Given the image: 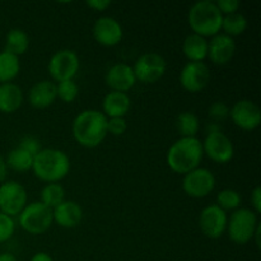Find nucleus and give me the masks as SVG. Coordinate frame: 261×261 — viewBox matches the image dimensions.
Masks as SVG:
<instances>
[{"label": "nucleus", "instance_id": "obj_1", "mask_svg": "<svg viewBox=\"0 0 261 261\" xmlns=\"http://www.w3.org/2000/svg\"><path fill=\"white\" fill-rule=\"evenodd\" d=\"M71 133L81 147L88 149L98 147L107 137V117L98 110H83L74 117Z\"/></svg>", "mask_w": 261, "mask_h": 261}, {"label": "nucleus", "instance_id": "obj_2", "mask_svg": "<svg viewBox=\"0 0 261 261\" xmlns=\"http://www.w3.org/2000/svg\"><path fill=\"white\" fill-rule=\"evenodd\" d=\"M204 152L201 140L198 138H180L172 143L166 154L168 167L176 173L186 175L200 167Z\"/></svg>", "mask_w": 261, "mask_h": 261}, {"label": "nucleus", "instance_id": "obj_3", "mask_svg": "<svg viewBox=\"0 0 261 261\" xmlns=\"http://www.w3.org/2000/svg\"><path fill=\"white\" fill-rule=\"evenodd\" d=\"M32 171L43 182L59 184L70 172V160L64 150L42 148L33 158Z\"/></svg>", "mask_w": 261, "mask_h": 261}, {"label": "nucleus", "instance_id": "obj_4", "mask_svg": "<svg viewBox=\"0 0 261 261\" xmlns=\"http://www.w3.org/2000/svg\"><path fill=\"white\" fill-rule=\"evenodd\" d=\"M223 14L217 8L216 2L200 0L194 3L188 13V22L193 33L203 37H213L221 33Z\"/></svg>", "mask_w": 261, "mask_h": 261}, {"label": "nucleus", "instance_id": "obj_5", "mask_svg": "<svg viewBox=\"0 0 261 261\" xmlns=\"http://www.w3.org/2000/svg\"><path fill=\"white\" fill-rule=\"evenodd\" d=\"M257 214L252 209L239 208L232 212L227 222V233L229 240L237 245H246L252 241L254 234L259 227Z\"/></svg>", "mask_w": 261, "mask_h": 261}, {"label": "nucleus", "instance_id": "obj_6", "mask_svg": "<svg viewBox=\"0 0 261 261\" xmlns=\"http://www.w3.org/2000/svg\"><path fill=\"white\" fill-rule=\"evenodd\" d=\"M18 223L23 231L37 236L50 229L53 226V209L47 208L40 201H33L27 204L18 216Z\"/></svg>", "mask_w": 261, "mask_h": 261}, {"label": "nucleus", "instance_id": "obj_7", "mask_svg": "<svg viewBox=\"0 0 261 261\" xmlns=\"http://www.w3.org/2000/svg\"><path fill=\"white\" fill-rule=\"evenodd\" d=\"M79 58L75 51L63 48L54 54L50 58L47 64V70L54 82H64L74 79V76L78 74Z\"/></svg>", "mask_w": 261, "mask_h": 261}, {"label": "nucleus", "instance_id": "obj_8", "mask_svg": "<svg viewBox=\"0 0 261 261\" xmlns=\"http://www.w3.org/2000/svg\"><path fill=\"white\" fill-rule=\"evenodd\" d=\"M167 63L158 53H145L135 61L134 70L137 82L144 84H153L160 81L166 73Z\"/></svg>", "mask_w": 261, "mask_h": 261}, {"label": "nucleus", "instance_id": "obj_9", "mask_svg": "<svg viewBox=\"0 0 261 261\" xmlns=\"http://www.w3.org/2000/svg\"><path fill=\"white\" fill-rule=\"evenodd\" d=\"M28 195L24 186L17 181L0 184V212L9 217L19 216L27 205Z\"/></svg>", "mask_w": 261, "mask_h": 261}, {"label": "nucleus", "instance_id": "obj_10", "mask_svg": "<svg viewBox=\"0 0 261 261\" xmlns=\"http://www.w3.org/2000/svg\"><path fill=\"white\" fill-rule=\"evenodd\" d=\"M216 188V176L205 167H198L184 175L182 190L190 198L201 199L208 196Z\"/></svg>", "mask_w": 261, "mask_h": 261}, {"label": "nucleus", "instance_id": "obj_11", "mask_svg": "<svg viewBox=\"0 0 261 261\" xmlns=\"http://www.w3.org/2000/svg\"><path fill=\"white\" fill-rule=\"evenodd\" d=\"M201 144L204 155L216 163H228L234 155L233 143L221 130L208 132Z\"/></svg>", "mask_w": 261, "mask_h": 261}, {"label": "nucleus", "instance_id": "obj_12", "mask_svg": "<svg viewBox=\"0 0 261 261\" xmlns=\"http://www.w3.org/2000/svg\"><path fill=\"white\" fill-rule=\"evenodd\" d=\"M181 87L190 93L205 89L211 82V70L204 61H188L178 76Z\"/></svg>", "mask_w": 261, "mask_h": 261}, {"label": "nucleus", "instance_id": "obj_13", "mask_svg": "<svg viewBox=\"0 0 261 261\" xmlns=\"http://www.w3.org/2000/svg\"><path fill=\"white\" fill-rule=\"evenodd\" d=\"M229 117L239 129L252 132L261 124V110L251 99H240L229 109Z\"/></svg>", "mask_w": 261, "mask_h": 261}, {"label": "nucleus", "instance_id": "obj_14", "mask_svg": "<svg viewBox=\"0 0 261 261\" xmlns=\"http://www.w3.org/2000/svg\"><path fill=\"white\" fill-rule=\"evenodd\" d=\"M228 216L216 204L205 206L199 216V228L205 237L217 240L223 236L227 229Z\"/></svg>", "mask_w": 261, "mask_h": 261}, {"label": "nucleus", "instance_id": "obj_15", "mask_svg": "<svg viewBox=\"0 0 261 261\" xmlns=\"http://www.w3.org/2000/svg\"><path fill=\"white\" fill-rule=\"evenodd\" d=\"M93 37L105 47H114L121 42L124 31L119 20L112 17H101L93 24Z\"/></svg>", "mask_w": 261, "mask_h": 261}, {"label": "nucleus", "instance_id": "obj_16", "mask_svg": "<svg viewBox=\"0 0 261 261\" xmlns=\"http://www.w3.org/2000/svg\"><path fill=\"white\" fill-rule=\"evenodd\" d=\"M105 82L111 91L126 93L135 86L137 78H135L132 65L125 63H117L107 70Z\"/></svg>", "mask_w": 261, "mask_h": 261}, {"label": "nucleus", "instance_id": "obj_17", "mask_svg": "<svg viewBox=\"0 0 261 261\" xmlns=\"http://www.w3.org/2000/svg\"><path fill=\"white\" fill-rule=\"evenodd\" d=\"M236 42L232 37L218 33L208 41V58L216 65H226L233 59Z\"/></svg>", "mask_w": 261, "mask_h": 261}, {"label": "nucleus", "instance_id": "obj_18", "mask_svg": "<svg viewBox=\"0 0 261 261\" xmlns=\"http://www.w3.org/2000/svg\"><path fill=\"white\" fill-rule=\"evenodd\" d=\"M54 223L65 229L75 228L83 219V209L76 201L64 200L53 209Z\"/></svg>", "mask_w": 261, "mask_h": 261}, {"label": "nucleus", "instance_id": "obj_19", "mask_svg": "<svg viewBox=\"0 0 261 261\" xmlns=\"http://www.w3.org/2000/svg\"><path fill=\"white\" fill-rule=\"evenodd\" d=\"M58 98L56 83L53 81H40L28 91V102L32 107L43 110L50 107Z\"/></svg>", "mask_w": 261, "mask_h": 261}, {"label": "nucleus", "instance_id": "obj_20", "mask_svg": "<svg viewBox=\"0 0 261 261\" xmlns=\"http://www.w3.org/2000/svg\"><path fill=\"white\" fill-rule=\"evenodd\" d=\"M130 107H132V99L129 94L124 92H109L102 101V112L107 119L125 117Z\"/></svg>", "mask_w": 261, "mask_h": 261}, {"label": "nucleus", "instance_id": "obj_21", "mask_svg": "<svg viewBox=\"0 0 261 261\" xmlns=\"http://www.w3.org/2000/svg\"><path fill=\"white\" fill-rule=\"evenodd\" d=\"M24 101V94L18 84L9 83L0 84V112L12 114L15 112Z\"/></svg>", "mask_w": 261, "mask_h": 261}, {"label": "nucleus", "instance_id": "obj_22", "mask_svg": "<svg viewBox=\"0 0 261 261\" xmlns=\"http://www.w3.org/2000/svg\"><path fill=\"white\" fill-rule=\"evenodd\" d=\"M182 53L189 61H204L208 58V40L190 33L182 42Z\"/></svg>", "mask_w": 261, "mask_h": 261}, {"label": "nucleus", "instance_id": "obj_23", "mask_svg": "<svg viewBox=\"0 0 261 261\" xmlns=\"http://www.w3.org/2000/svg\"><path fill=\"white\" fill-rule=\"evenodd\" d=\"M30 47V37L22 28H12L5 37V51L18 56L27 53Z\"/></svg>", "mask_w": 261, "mask_h": 261}, {"label": "nucleus", "instance_id": "obj_24", "mask_svg": "<svg viewBox=\"0 0 261 261\" xmlns=\"http://www.w3.org/2000/svg\"><path fill=\"white\" fill-rule=\"evenodd\" d=\"M20 71L19 58L8 51H0V84L9 83Z\"/></svg>", "mask_w": 261, "mask_h": 261}, {"label": "nucleus", "instance_id": "obj_25", "mask_svg": "<svg viewBox=\"0 0 261 261\" xmlns=\"http://www.w3.org/2000/svg\"><path fill=\"white\" fill-rule=\"evenodd\" d=\"M33 158L35 157L27 150L17 147L8 153L5 162H7L8 168H12L15 172H27L32 170Z\"/></svg>", "mask_w": 261, "mask_h": 261}, {"label": "nucleus", "instance_id": "obj_26", "mask_svg": "<svg viewBox=\"0 0 261 261\" xmlns=\"http://www.w3.org/2000/svg\"><path fill=\"white\" fill-rule=\"evenodd\" d=\"M176 127L181 138H195L200 127L199 117L191 111H184L176 119Z\"/></svg>", "mask_w": 261, "mask_h": 261}, {"label": "nucleus", "instance_id": "obj_27", "mask_svg": "<svg viewBox=\"0 0 261 261\" xmlns=\"http://www.w3.org/2000/svg\"><path fill=\"white\" fill-rule=\"evenodd\" d=\"M247 28V19L242 13L237 12L233 14L223 15V20H222V28L224 35L229 36L233 38L234 36H240L246 31Z\"/></svg>", "mask_w": 261, "mask_h": 261}, {"label": "nucleus", "instance_id": "obj_28", "mask_svg": "<svg viewBox=\"0 0 261 261\" xmlns=\"http://www.w3.org/2000/svg\"><path fill=\"white\" fill-rule=\"evenodd\" d=\"M65 200V189L60 184H46L41 190V200L43 205L54 209Z\"/></svg>", "mask_w": 261, "mask_h": 261}, {"label": "nucleus", "instance_id": "obj_29", "mask_svg": "<svg viewBox=\"0 0 261 261\" xmlns=\"http://www.w3.org/2000/svg\"><path fill=\"white\" fill-rule=\"evenodd\" d=\"M241 195L239 191L233 190V189H223L217 194V203L222 211L227 212H234L236 209L240 208L241 205Z\"/></svg>", "mask_w": 261, "mask_h": 261}, {"label": "nucleus", "instance_id": "obj_30", "mask_svg": "<svg viewBox=\"0 0 261 261\" xmlns=\"http://www.w3.org/2000/svg\"><path fill=\"white\" fill-rule=\"evenodd\" d=\"M56 94L58 98L64 103H71L79 94V87L74 79L56 83Z\"/></svg>", "mask_w": 261, "mask_h": 261}, {"label": "nucleus", "instance_id": "obj_31", "mask_svg": "<svg viewBox=\"0 0 261 261\" xmlns=\"http://www.w3.org/2000/svg\"><path fill=\"white\" fill-rule=\"evenodd\" d=\"M15 232V222L13 217L0 212V242H7Z\"/></svg>", "mask_w": 261, "mask_h": 261}, {"label": "nucleus", "instance_id": "obj_32", "mask_svg": "<svg viewBox=\"0 0 261 261\" xmlns=\"http://www.w3.org/2000/svg\"><path fill=\"white\" fill-rule=\"evenodd\" d=\"M208 115L213 121L219 122L224 121L229 117V107L228 105L222 101H216L209 106Z\"/></svg>", "mask_w": 261, "mask_h": 261}, {"label": "nucleus", "instance_id": "obj_33", "mask_svg": "<svg viewBox=\"0 0 261 261\" xmlns=\"http://www.w3.org/2000/svg\"><path fill=\"white\" fill-rule=\"evenodd\" d=\"M127 130V122L125 117H112L107 119V134L120 137Z\"/></svg>", "mask_w": 261, "mask_h": 261}, {"label": "nucleus", "instance_id": "obj_34", "mask_svg": "<svg viewBox=\"0 0 261 261\" xmlns=\"http://www.w3.org/2000/svg\"><path fill=\"white\" fill-rule=\"evenodd\" d=\"M216 5L222 14L228 15L239 12L241 4H240L239 0H217Z\"/></svg>", "mask_w": 261, "mask_h": 261}, {"label": "nucleus", "instance_id": "obj_35", "mask_svg": "<svg viewBox=\"0 0 261 261\" xmlns=\"http://www.w3.org/2000/svg\"><path fill=\"white\" fill-rule=\"evenodd\" d=\"M18 147H20L22 149L27 150V152L31 153L33 157H35V155L37 154L41 149H42V148H41V144H40V140L35 137H24L22 140H20V143Z\"/></svg>", "mask_w": 261, "mask_h": 261}, {"label": "nucleus", "instance_id": "obj_36", "mask_svg": "<svg viewBox=\"0 0 261 261\" xmlns=\"http://www.w3.org/2000/svg\"><path fill=\"white\" fill-rule=\"evenodd\" d=\"M250 201H251L252 211L259 216L261 213V189L260 186H255L254 190L251 191L250 195Z\"/></svg>", "mask_w": 261, "mask_h": 261}, {"label": "nucleus", "instance_id": "obj_37", "mask_svg": "<svg viewBox=\"0 0 261 261\" xmlns=\"http://www.w3.org/2000/svg\"><path fill=\"white\" fill-rule=\"evenodd\" d=\"M86 4L91 9L97 10V12H103L111 5V2H109V0H89Z\"/></svg>", "mask_w": 261, "mask_h": 261}, {"label": "nucleus", "instance_id": "obj_38", "mask_svg": "<svg viewBox=\"0 0 261 261\" xmlns=\"http://www.w3.org/2000/svg\"><path fill=\"white\" fill-rule=\"evenodd\" d=\"M7 175H8L7 162H5L4 157L0 155V184L5 182V180H7Z\"/></svg>", "mask_w": 261, "mask_h": 261}, {"label": "nucleus", "instance_id": "obj_39", "mask_svg": "<svg viewBox=\"0 0 261 261\" xmlns=\"http://www.w3.org/2000/svg\"><path fill=\"white\" fill-rule=\"evenodd\" d=\"M30 261H54L53 257L47 254V252H36Z\"/></svg>", "mask_w": 261, "mask_h": 261}, {"label": "nucleus", "instance_id": "obj_40", "mask_svg": "<svg viewBox=\"0 0 261 261\" xmlns=\"http://www.w3.org/2000/svg\"><path fill=\"white\" fill-rule=\"evenodd\" d=\"M0 261H18V260L12 252H2V254H0Z\"/></svg>", "mask_w": 261, "mask_h": 261}]
</instances>
